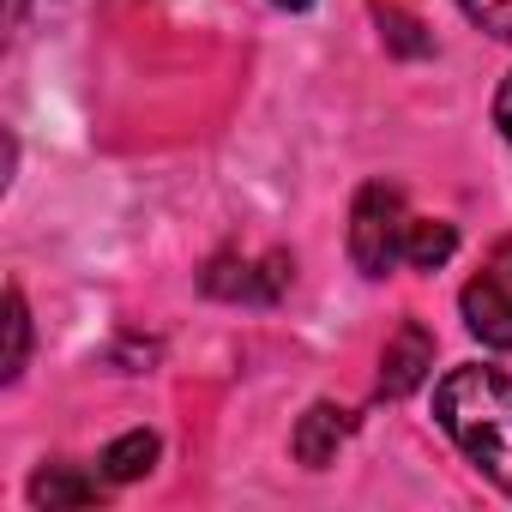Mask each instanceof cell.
Masks as SVG:
<instances>
[{
    "instance_id": "3",
    "label": "cell",
    "mask_w": 512,
    "mask_h": 512,
    "mask_svg": "<svg viewBox=\"0 0 512 512\" xmlns=\"http://www.w3.org/2000/svg\"><path fill=\"white\" fill-rule=\"evenodd\" d=\"M458 308H464L470 338H482L488 350H512V235L488 253L482 272L464 284Z\"/></svg>"
},
{
    "instance_id": "13",
    "label": "cell",
    "mask_w": 512,
    "mask_h": 512,
    "mask_svg": "<svg viewBox=\"0 0 512 512\" xmlns=\"http://www.w3.org/2000/svg\"><path fill=\"white\" fill-rule=\"evenodd\" d=\"M272 7H290V13H302V7H314V0H272Z\"/></svg>"
},
{
    "instance_id": "14",
    "label": "cell",
    "mask_w": 512,
    "mask_h": 512,
    "mask_svg": "<svg viewBox=\"0 0 512 512\" xmlns=\"http://www.w3.org/2000/svg\"><path fill=\"white\" fill-rule=\"evenodd\" d=\"M19 25H25V0H13V31H19Z\"/></svg>"
},
{
    "instance_id": "12",
    "label": "cell",
    "mask_w": 512,
    "mask_h": 512,
    "mask_svg": "<svg viewBox=\"0 0 512 512\" xmlns=\"http://www.w3.org/2000/svg\"><path fill=\"white\" fill-rule=\"evenodd\" d=\"M494 127H500V139L512 145V73H506V85L494 91Z\"/></svg>"
},
{
    "instance_id": "11",
    "label": "cell",
    "mask_w": 512,
    "mask_h": 512,
    "mask_svg": "<svg viewBox=\"0 0 512 512\" xmlns=\"http://www.w3.org/2000/svg\"><path fill=\"white\" fill-rule=\"evenodd\" d=\"M458 13H464L476 31H488V37L512 43V0H458Z\"/></svg>"
},
{
    "instance_id": "7",
    "label": "cell",
    "mask_w": 512,
    "mask_h": 512,
    "mask_svg": "<svg viewBox=\"0 0 512 512\" xmlns=\"http://www.w3.org/2000/svg\"><path fill=\"white\" fill-rule=\"evenodd\" d=\"M91 500H103V470L85 476L79 464H43L31 476V506L61 512V506H91Z\"/></svg>"
},
{
    "instance_id": "10",
    "label": "cell",
    "mask_w": 512,
    "mask_h": 512,
    "mask_svg": "<svg viewBox=\"0 0 512 512\" xmlns=\"http://www.w3.org/2000/svg\"><path fill=\"white\" fill-rule=\"evenodd\" d=\"M31 368V302H25V290L13 284L7 290V362H0V380H19Z\"/></svg>"
},
{
    "instance_id": "5",
    "label": "cell",
    "mask_w": 512,
    "mask_h": 512,
    "mask_svg": "<svg viewBox=\"0 0 512 512\" xmlns=\"http://www.w3.org/2000/svg\"><path fill=\"white\" fill-rule=\"evenodd\" d=\"M434 374V332L422 320H398V332L380 350V398H410L422 380Z\"/></svg>"
},
{
    "instance_id": "2",
    "label": "cell",
    "mask_w": 512,
    "mask_h": 512,
    "mask_svg": "<svg viewBox=\"0 0 512 512\" xmlns=\"http://www.w3.org/2000/svg\"><path fill=\"white\" fill-rule=\"evenodd\" d=\"M404 235H410L404 187L398 181H368L350 205V260H356V272L386 278L404 260Z\"/></svg>"
},
{
    "instance_id": "1",
    "label": "cell",
    "mask_w": 512,
    "mask_h": 512,
    "mask_svg": "<svg viewBox=\"0 0 512 512\" xmlns=\"http://www.w3.org/2000/svg\"><path fill=\"white\" fill-rule=\"evenodd\" d=\"M434 422L512 500V374L482 368V362L446 368L434 386Z\"/></svg>"
},
{
    "instance_id": "4",
    "label": "cell",
    "mask_w": 512,
    "mask_h": 512,
    "mask_svg": "<svg viewBox=\"0 0 512 512\" xmlns=\"http://www.w3.org/2000/svg\"><path fill=\"white\" fill-rule=\"evenodd\" d=\"M290 284V260L284 253H266V260H235V253H217L205 266V296L217 302H278Z\"/></svg>"
},
{
    "instance_id": "9",
    "label": "cell",
    "mask_w": 512,
    "mask_h": 512,
    "mask_svg": "<svg viewBox=\"0 0 512 512\" xmlns=\"http://www.w3.org/2000/svg\"><path fill=\"white\" fill-rule=\"evenodd\" d=\"M458 253V229L440 223V217H410V235H404V266L410 272H440Z\"/></svg>"
},
{
    "instance_id": "6",
    "label": "cell",
    "mask_w": 512,
    "mask_h": 512,
    "mask_svg": "<svg viewBox=\"0 0 512 512\" xmlns=\"http://www.w3.org/2000/svg\"><path fill=\"white\" fill-rule=\"evenodd\" d=\"M350 434H356V416H350L344 404L320 398V404H308V410L296 416L290 452H296V464H308V470H326V464H332V458L350 446Z\"/></svg>"
},
{
    "instance_id": "8",
    "label": "cell",
    "mask_w": 512,
    "mask_h": 512,
    "mask_svg": "<svg viewBox=\"0 0 512 512\" xmlns=\"http://www.w3.org/2000/svg\"><path fill=\"white\" fill-rule=\"evenodd\" d=\"M157 452H163V440H157L151 428H127L121 440H109V446H103L97 470H103V482H139V476H151Z\"/></svg>"
}]
</instances>
